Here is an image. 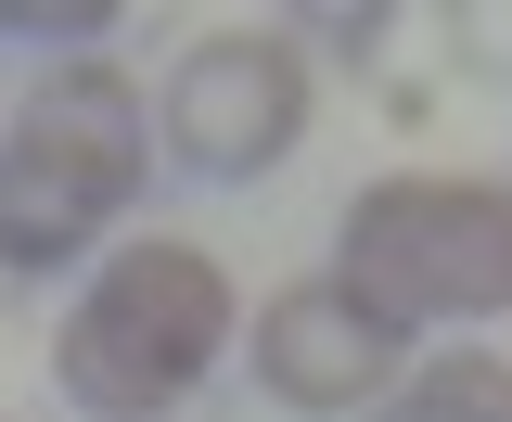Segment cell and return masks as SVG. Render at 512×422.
Returning a JSON list of instances; mask_svg holds the SVG:
<instances>
[{
  "label": "cell",
  "instance_id": "cell-1",
  "mask_svg": "<svg viewBox=\"0 0 512 422\" xmlns=\"http://www.w3.org/2000/svg\"><path fill=\"white\" fill-rule=\"evenodd\" d=\"M154 180V103L116 52L52 64L0 128V282H52Z\"/></svg>",
  "mask_w": 512,
  "mask_h": 422
},
{
  "label": "cell",
  "instance_id": "cell-2",
  "mask_svg": "<svg viewBox=\"0 0 512 422\" xmlns=\"http://www.w3.org/2000/svg\"><path fill=\"white\" fill-rule=\"evenodd\" d=\"M231 346H244L231 269L192 231H141V243H116L77 282V307H64V333H52V371H64V397L90 422H167Z\"/></svg>",
  "mask_w": 512,
  "mask_h": 422
},
{
  "label": "cell",
  "instance_id": "cell-3",
  "mask_svg": "<svg viewBox=\"0 0 512 422\" xmlns=\"http://www.w3.org/2000/svg\"><path fill=\"white\" fill-rule=\"evenodd\" d=\"M333 282L359 307H384L410 346L512 320V180H474V167H384V180H359L346 218H333Z\"/></svg>",
  "mask_w": 512,
  "mask_h": 422
},
{
  "label": "cell",
  "instance_id": "cell-4",
  "mask_svg": "<svg viewBox=\"0 0 512 422\" xmlns=\"http://www.w3.org/2000/svg\"><path fill=\"white\" fill-rule=\"evenodd\" d=\"M308 39L295 26H205L167 90H154V167L180 180H269L295 141H308Z\"/></svg>",
  "mask_w": 512,
  "mask_h": 422
},
{
  "label": "cell",
  "instance_id": "cell-5",
  "mask_svg": "<svg viewBox=\"0 0 512 422\" xmlns=\"http://www.w3.org/2000/svg\"><path fill=\"white\" fill-rule=\"evenodd\" d=\"M410 333L384 320V307H359L333 269H308V282H282V295H256L244 320V371H256V397L269 410H295V422H372L397 384H410Z\"/></svg>",
  "mask_w": 512,
  "mask_h": 422
},
{
  "label": "cell",
  "instance_id": "cell-6",
  "mask_svg": "<svg viewBox=\"0 0 512 422\" xmlns=\"http://www.w3.org/2000/svg\"><path fill=\"white\" fill-rule=\"evenodd\" d=\"M372 422H512V359H487V346L410 359V384H397Z\"/></svg>",
  "mask_w": 512,
  "mask_h": 422
},
{
  "label": "cell",
  "instance_id": "cell-7",
  "mask_svg": "<svg viewBox=\"0 0 512 422\" xmlns=\"http://www.w3.org/2000/svg\"><path fill=\"white\" fill-rule=\"evenodd\" d=\"M0 39H64V64L90 52V39H116V0H0Z\"/></svg>",
  "mask_w": 512,
  "mask_h": 422
}]
</instances>
